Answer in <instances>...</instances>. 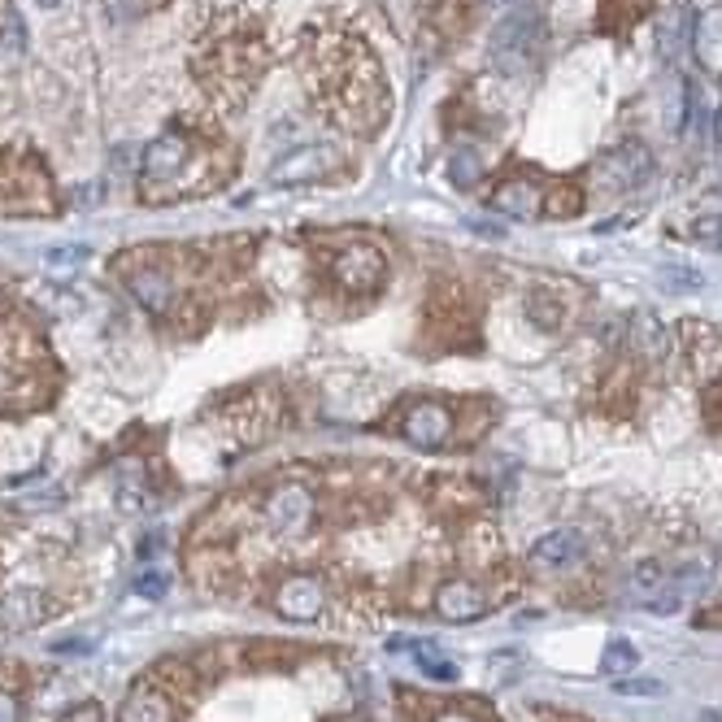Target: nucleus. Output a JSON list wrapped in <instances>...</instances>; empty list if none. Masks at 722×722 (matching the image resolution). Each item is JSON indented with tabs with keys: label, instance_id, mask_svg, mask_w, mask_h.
I'll list each match as a JSON object with an SVG mask.
<instances>
[{
	"label": "nucleus",
	"instance_id": "obj_23",
	"mask_svg": "<svg viewBox=\"0 0 722 722\" xmlns=\"http://www.w3.org/2000/svg\"><path fill=\"white\" fill-rule=\"evenodd\" d=\"M83 257H87V248H79V244H61V248H53V253H48V266H53V270H70V266H79Z\"/></svg>",
	"mask_w": 722,
	"mask_h": 722
},
{
	"label": "nucleus",
	"instance_id": "obj_22",
	"mask_svg": "<svg viewBox=\"0 0 722 722\" xmlns=\"http://www.w3.org/2000/svg\"><path fill=\"white\" fill-rule=\"evenodd\" d=\"M662 283H670V288H688V292H701V275L696 270H688V266H666L662 270Z\"/></svg>",
	"mask_w": 722,
	"mask_h": 722
},
{
	"label": "nucleus",
	"instance_id": "obj_15",
	"mask_svg": "<svg viewBox=\"0 0 722 722\" xmlns=\"http://www.w3.org/2000/svg\"><path fill=\"white\" fill-rule=\"evenodd\" d=\"M631 344H636L640 357H662L670 348V335H666V327L653 314H640L636 327H631Z\"/></svg>",
	"mask_w": 722,
	"mask_h": 722
},
{
	"label": "nucleus",
	"instance_id": "obj_26",
	"mask_svg": "<svg viewBox=\"0 0 722 722\" xmlns=\"http://www.w3.org/2000/svg\"><path fill=\"white\" fill-rule=\"evenodd\" d=\"M135 592L153 596V601H157V596H166V575H157V570H144V575L135 579Z\"/></svg>",
	"mask_w": 722,
	"mask_h": 722
},
{
	"label": "nucleus",
	"instance_id": "obj_18",
	"mask_svg": "<svg viewBox=\"0 0 722 722\" xmlns=\"http://www.w3.org/2000/svg\"><path fill=\"white\" fill-rule=\"evenodd\" d=\"M540 209L549 218H570V214H579V209H583V196L570 188V183H557V188H549V196H544Z\"/></svg>",
	"mask_w": 722,
	"mask_h": 722
},
{
	"label": "nucleus",
	"instance_id": "obj_14",
	"mask_svg": "<svg viewBox=\"0 0 722 722\" xmlns=\"http://www.w3.org/2000/svg\"><path fill=\"white\" fill-rule=\"evenodd\" d=\"M327 166H331L327 148H301V153H292L283 166H275L270 179H275V183H314V179L327 174Z\"/></svg>",
	"mask_w": 722,
	"mask_h": 722
},
{
	"label": "nucleus",
	"instance_id": "obj_28",
	"mask_svg": "<svg viewBox=\"0 0 722 722\" xmlns=\"http://www.w3.org/2000/svg\"><path fill=\"white\" fill-rule=\"evenodd\" d=\"M0 722H22V705L14 692H0Z\"/></svg>",
	"mask_w": 722,
	"mask_h": 722
},
{
	"label": "nucleus",
	"instance_id": "obj_19",
	"mask_svg": "<svg viewBox=\"0 0 722 722\" xmlns=\"http://www.w3.org/2000/svg\"><path fill=\"white\" fill-rule=\"evenodd\" d=\"M662 583H666V570L657 562H640L636 570H631V592H640L644 601H653V596L662 592Z\"/></svg>",
	"mask_w": 722,
	"mask_h": 722
},
{
	"label": "nucleus",
	"instance_id": "obj_27",
	"mask_svg": "<svg viewBox=\"0 0 722 722\" xmlns=\"http://www.w3.org/2000/svg\"><path fill=\"white\" fill-rule=\"evenodd\" d=\"M57 722H101V705H96V701L70 705V709H66V714H61Z\"/></svg>",
	"mask_w": 722,
	"mask_h": 722
},
{
	"label": "nucleus",
	"instance_id": "obj_5",
	"mask_svg": "<svg viewBox=\"0 0 722 722\" xmlns=\"http://www.w3.org/2000/svg\"><path fill=\"white\" fill-rule=\"evenodd\" d=\"M261 522H266V531L279 535V540H296V535H305L309 522H314V496H309L305 483H279V488L266 496V505H261Z\"/></svg>",
	"mask_w": 722,
	"mask_h": 722
},
{
	"label": "nucleus",
	"instance_id": "obj_6",
	"mask_svg": "<svg viewBox=\"0 0 722 722\" xmlns=\"http://www.w3.org/2000/svg\"><path fill=\"white\" fill-rule=\"evenodd\" d=\"M122 279H127V288H131L135 301H140L148 314H157V318L170 314L174 296H179L170 270L161 266V261H135V266H122Z\"/></svg>",
	"mask_w": 722,
	"mask_h": 722
},
{
	"label": "nucleus",
	"instance_id": "obj_25",
	"mask_svg": "<svg viewBox=\"0 0 722 722\" xmlns=\"http://www.w3.org/2000/svg\"><path fill=\"white\" fill-rule=\"evenodd\" d=\"M153 5H161V0H109L114 18H140V14H148Z\"/></svg>",
	"mask_w": 722,
	"mask_h": 722
},
{
	"label": "nucleus",
	"instance_id": "obj_30",
	"mask_svg": "<svg viewBox=\"0 0 722 722\" xmlns=\"http://www.w3.org/2000/svg\"><path fill=\"white\" fill-rule=\"evenodd\" d=\"M40 5H44V9H53V5H61V0H40Z\"/></svg>",
	"mask_w": 722,
	"mask_h": 722
},
{
	"label": "nucleus",
	"instance_id": "obj_3",
	"mask_svg": "<svg viewBox=\"0 0 722 722\" xmlns=\"http://www.w3.org/2000/svg\"><path fill=\"white\" fill-rule=\"evenodd\" d=\"M196 70H201V79L214 96L240 105L248 96V87H253V79L261 74V48L253 40H222L196 61Z\"/></svg>",
	"mask_w": 722,
	"mask_h": 722
},
{
	"label": "nucleus",
	"instance_id": "obj_10",
	"mask_svg": "<svg viewBox=\"0 0 722 722\" xmlns=\"http://www.w3.org/2000/svg\"><path fill=\"white\" fill-rule=\"evenodd\" d=\"M48 614H53V601H48V592H40V588H14L5 596V605H0V622H5L9 631H31V627H40Z\"/></svg>",
	"mask_w": 722,
	"mask_h": 722
},
{
	"label": "nucleus",
	"instance_id": "obj_13",
	"mask_svg": "<svg viewBox=\"0 0 722 722\" xmlns=\"http://www.w3.org/2000/svg\"><path fill=\"white\" fill-rule=\"evenodd\" d=\"M492 48H496V57H505V61L527 57L535 48V18L527 14V9L514 14V18H505L501 27H496V35H492Z\"/></svg>",
	"mask_w": 722,
	"mask_h": 722
},
{
	"label": "nucleus",
	"instance_id": "obj_24",
	"mask_svg": "<svg viewBox=\"0 0 722 722\" xmlns=\"http://www.w3.org/2000/svg\"><path fill=\"white\" fill-rule=\"evenodd\" d=\"M614 688H618L622 696H662V692H666L657 679H618Z\"/></svg>",
	"mask_w": 722,
	"mask_h": 722
},
{
	"label": "nucleus",
	"instance_id": "obj_4",
	"mask_svg": "<svg viewBox=\"0 0 722 722\" xmlns=\"http://www.w3.org/2000/svg\"><path fill=\"white\" fill-rule=\"evenodd\" d=\"M331 279L340 283L348 296H375L383 288V279H388V261H383L375 244L353 240L331 257Z\"/></svg>",
	"mask_w": 722,
	"mask_h": 722
},
{
	"label": "nucleus",
	"instance_id": "obj_7",
	"mask_svg": "<svg viewBox=\"0 0 722 722\" xmlns=\"http://www.w3.org/2000/svg\"><path fill=\"white\" fill-rule=\"evenodd\" d=\"M448 431H453V414H448L444 401H414V405H405L401 435H405L409 444L440 448V444L448 440Z\"/></svg>",
	"mask_w": 722,
	"mask_h": 722
},
{
	"label": "nucleus",
	"instance_id": "obj_12",
	"mask_svg": "<svg viewBox=\"0 0 722 722\" xmlns=\"http://www.w3.org/2000/svg\"><path fill=\"white\" fill-rule=\"evenodd\" d=\"M583 557V535L579 531H570V527H557L549 535H540L535 540V549H531V562L535 566H570V562H579Z\"/></svg>",
	"mask_w": 722,
	"mask_h": 722
},
{
	"label": "nucleus",
	"instance_id": "obj_1",
	"mask_svg": "<svg viewBox=\"0 0 722 722\" xmlns=\"http://www.w3.org/2000/svg\"><path fill=\"white\" fill-rule=\"evenodd\" d=\"M314 87L322 109H331L344 131L375 135L388 118V87L366 40L327 35L314 53Z\"/></svg>",
	"mask_w": 722,
	"mask_h": 722
},
{
	"label": "nucleus",
	"instance_id": "obj_29",
	"mask_svg": "<svg viewBox=\"0 0 722 722\" xmlns=\"http://www.w3.org/2000/svg\"><path fill=\"white\" fill-rule=\"evenodd\" d=\"M435 722H475V718H470V714H457V709H448V714H440Z\"/></svg>",
	"mask_w": 722,
	"mask_h": 722
},
{
	"label": "nucleus",
	"instance_id": "obj_16",
	"mask_svg": "<svg viewBox=\"0 0 722 722\" xmlns=\"http://www.w3.org/2000/svg\"><path fill=\"white\" fill-rule=\"evenodd\" d=\"M636 666H640V649L631 640H609L605 644V653H601V670L605 675H636Z\"/></svg>",
	"mask_w": 722,
	"mask_h": 722
},
{
	"label": "nucleus",
	"instance_id": "obj_11",
	"mask_svg": "<svg viewBox=\"0 0 722 722\" xmlns=\"http://www.w3.org/2000/svg\"><path fill=\"white\" fill-rule=\"evenodd\" d=\"M118 722H174V701L166 696L161 683L144 679V683H135V688H131Z\"/></svg>",
	"mask_w": 722,
	"mask_h": 722
},
{
	"label": "nucleus",
	"instance_id": "obj_9",
	"mask_svg": "<svg viewBox=\"0 0 722 722\" xmlns=\"http://www.w3.org/2000/svg\"><path fill=\"white\" fill-rule=\"evenodd\" d=\"M435 614L444 622H475L488 614V596H483L470 579H448L440 592H435Z\"/></svg>",
	"mask_w": 722,
	"mask_h": 722
},
{
	"label": "nucleus",
	"instance_id": "obj_20",
	"mask_svg": "<svg viewBox=\"0 0 722 722\" xmlns=\"http://www.w3.org/2000/svg\"><path fill=\"white\" fill-rule=\"evenodd\" d=\"M644 5H649V0H601V27H614V31L627 27Z\"/></svg>",
	"mask_w": 722,
	"mask_h": 722
},
{
	"label": "nucleus",
	"instance_id": "obj_2",
	"mask_svg": "<svg viewBox=\"0 0 722 722\" xmlns=\"http://www.w3.org/2000/svg\"><path fill=\"white\" fill-rule=\"evenodd\" d=\"M222 161L214 144H201L188 131H166L161 140L148 144L140 161V183L144 201H174L183 192H209V183L218 179Z\"/></svg>",
	"mask_w": 722,
	"mask_h": 722
},
{
	"label": "nucleus",
	"instance_id": "obj_17",
	"mask_svg": "<svg viewBox=\"0 0 722 722\" xmlns=\"http://www.w3.org/2000/svg\"><path fill=\"white\" fill-rule=\"evenodd\" d=\"M527 318H531L544 335H553L557 327H562V301H553L549 292H531V296H527Z\"/></svg>",
	"mask_w": 722,
	"mask_h": 722
},
{
	"label": "nucleus",
	"instance_id": "obj_21",
	"mask_svg": "<svg viewBox=\"0 0 722 722\" xmlns=\"http://www.w3.org/2000/svg\"><path fill=\"white\" fill-rule=\"evenodd\" d=\"M418 662H422V670H427L431 679H440V683H453L457 679V666L453 662H444L435 649H418Z\"/></svg>",
	"mask_w": 722,
	"mask_h": 722
},
{
	"label": "nucleus",
	"instance_id": "obj_8",
	"mask_svg": "<svg viewBox=\"0 0 722 722\" xmlns=\"http://www.w3.org/2000/svg\"><path fill=\"white\" fill-rule=\"evenodd\" d=\"M279 614L292 618V622H314L322 614V605H327V592H322V579L314 575H292L283 579V588L275 596Z\"/></svg>",
	"mask_w": 722,
	"mask_h": 722
}]
</instances>
